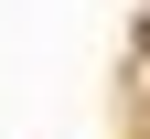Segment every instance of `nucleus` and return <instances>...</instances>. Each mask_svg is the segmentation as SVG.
I'll use <instances>...</instances> for the list:
<instances>
[{
    "label": "nucleus",
    "instance_id": "f257e3e1",
    "mask_svg": "<svg viewBox=\"0 0 150 139\" xmlns=\"http://www.w3.org/2000/svg\"><path fill=\"white\" fill-rule=\"evenodd\" d=\"M139 54H150V32H139Z\"/></svg>",
    "mask_w": 150,
    "mask_h": 139
}]
</instances>
